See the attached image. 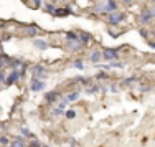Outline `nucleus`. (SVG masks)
I'll return each instance as SVG.
<instances>
[{
  "label": "nucleus",
  "mask_w": 155,
  "mask_h": 147,
  "mask_svg": "<svg viewBox=\"0 0 155 147\" xmlns=\"http://www.w3.org/2000/svg\"><path fill=\"white\" fill-rule=\"evenodd\" d=\"M27 147H41V142H40L38 139H30V144Z\"/></svg>",
  "instance_id": "5701e85b"
},
{
  "label": "nucleus",
  "mask_w": 155,
  "mask_h": 147,
  "mask_svg": "<svg viewBox=\"0 0 155 147\" xmlns=\"http://www.w3.org/2000/svg\"><path fill=\"white\" fill-rule=\"evenodd\" d=\"M110 68H124V63H119V61H112V63L109 65Z\"/></svg>",
  "instance_id": "c85d7f7f"
},
{
  "label": "nucleus",
  "mask_w": 155,
  "mask_h": 147,
  "mask_svg": "<svg viewBox=\"0 0 155 147\" xmlns=\"http://www.w3.org/2000/svg\"><path fill=\"white\" fill-rule=\"evenodd\" d=\"M0 53H2V42H0Z\"/></svg>",
  "instance_id": "79ce46f5"
},
{
  "label": "nucleus",
  "mask_w": 155,
  "mask_h": 147,
  "mask_svg": "<svg viewBox=\"0 0 155 147\" xmlns=\"http://www.w3.org/2000/svg\"><path fill=\"white\" fill-rule=\"evenodd\" d=\"M152 18H153V15H152V8H145L142 13H140V23L142 25H149L150 22H152Z\"/></svg>",
  "instance_id": "39448f33"
},
{
  "label": "nucleus",
  "mask_w": 155,
  "mask_h": 147,
  "mask_svg": "<svg viewBox=\"0 0 155 147\" xmlns=\"http://www.w3.org/2000/svg\"><path fill=\"white\" fill-rule=\"evenodd\" d=\"M78 35H79V40H81V43L83 45H87L89 42H93V35H91L89 32H78Z\"/></svg>",
  "instance_id": "9b49d317"
},
{
  "label": "nucleus",
  "mask_w": 155,
  "mask_h": 147,
  "mask_svg": "<svg viewBox=\"0 0 155 147\" xmlns=\"http://www.w3.org/2000/svg\"><path fill=\"white\" fill-rule=\"evenodd\" d=\"M69 142H71V147H78V142H76V139H71Z\"/></svg>",
  "instance_id": "e433bc0d"
},
{
  "label": "nucleus",
  "mask_w": 155,
  "mask_h": 147,
  "mask_svg": "<svg viewBox=\"0 0 155 147\" xmlns=\"http://www.w3.org/2000/svg\"><path fill=\"white\" fill-rule=\"evenodd\" d=\"M93 12H94V13H101V15H104V2L96 3V5L93 7Z\"/></svg>",
  "instance_id": "f3484780"
},
{
  "label": "nucleus",
  "mask_w": 155,
  "mask_h": 147,
  "mask_svg": "<svg viewBox=\"0 0 155 147\" xmlns=\"http://www.w3.org/2000/svg\"><path fill=\"white\" fill-rule=\"evenodd\" d=\"M102 60V51L101 50H93L89 53V61L93 65H99V61Z\"/></svg>",
  "instance_id": "6e6552de"
},
{
  "label": "nucleus",
  "mask_w": 155,
  "mask_h": 147,
  "mask_svg": "<svg viewBox=\"0 0 155 147\" xmlns=\"http://www.w3.org/2000/svg\"><path fill=\"white\" fill-rule=\"evenodd\" d=\"M117 12V2L116 0H109V2H104V15H109V13Z\"/></svg>",
  "instance_id": "0eeeda50"
},
{
  "label": "nucleus",
  "mask_w": 155,
  "mask_h": 147,
  "mask_svg": "<svg viewBox=\"0 0 155 147\" xmlns=\"http://www.w3.org/2000/svg\"><path fill=\"white\" fill-rule=\"evenodd\" d=\"M33 45H35V48L40 50V51H45V50L50 48L48 42H45V40H40V38H35V40H33Z\"/></svg>",
  "instance_id": "9d476101"
},
{
  "label": "nucleus",
  "mask_w": 155,
  "mask_h": 147,
  "mask_svg": "<svg viewBox=\"0 0 155 147\" xmlns=\"http://www.w3.org/2000/svg\"><path fill=\"white\" fill-rule=\"evenodd\" d=\"M64 116L68 117V119H74V117H76V111H74V109H66Z\"/></svg>",
  "instance_id": "a211bd4d"
},
{
  "label": "nucleus",
  "mask_w": 155,
  "mask_h": 147,
  "mask_svg": "<svg viewBox=\"0 0 155 147\" xmlns=\"http://www.w3.org/2000/svg\"><path fill=\"white\" fill-rule=\"evenodd\" d=\"M66 106H68V101H66V99H61V101H60V106H58V108L63 109V111H66Z\"/></svg>",
  "instance_id": "c756f323"
},
{
  "label": "nucleus",
  "mask_w": 155,
  "mask_h": 147,
  "mask_svg": "<svg viewBox=\"0 0 155 147\" xmlns=\"http://www.w3.org/2000/svg\"><path fill=\"white\" fill-rule=\"evenodd\" d=\"M107 18H106V22H107V25H110V27H119L120 23H124L125 20H127V13L124 12H114V13H109V15H106Z\"/></svg>",
  "instance_id": "f257e3e1"
},
{
  "label": "nucleus",
  "mask_w": 155,
  "mask_h": 147,
  "mask_svg": "<svg viewBox=\"0 0 155 147\" xmlns=\"http://www.w3.org/2000/svg\"><path fill=\"white\" fill-rule=\"evenodd\" d=\"M74 81H76V83H83V84H86V83H89V79H87V78H83V76H76Z\"/></svg>",
  "instance_id": "a878e982"
},
{
  "label": "nucleus",
  "mask_w": 155,
  "mask_h": 147,
  "mask_svg": "<svg viewBox=\"0 0 155 147\" xmlns=\"http://www.w3.org/2000/svg\"><path fill=\"white\" fill-rule=\"evenodd\" d=\"M31 2H33V7H35V8H40V7L43 5L41 0H31Z\"/></svg>",
  "instance_id": "7c9ffc66"
},
{
  "label": "nucleus",
  "mask_w": 155,
  "mask_h": 147,
  "mask_svg": "<svg viewBox=\"0 0 155 147\" xmlns=\"http://www.w3.org/2000/svg\"><path fill=\"white\" fill-rule=\"evenodd\" d=\"M139 35L142 36V38H145V40H147V38H149V36H150V32L147 30V28H143V27H142V28H140V30H139Z\"/></svg>",
  "instance_id": "aec40b11"
},
{
  "label": "nucleus",
  "mask_w": 155,
  "mask_h": 147,
  "mask_svg": "<svg viewBox=\"0 0 155 147\" xmlns=\"http://www.w3.org/2000/svg\"><path fill=\"white\" fill-rule=\"evenodd\" d=\"M150 89H152V88H150V86H145V88H140V91H142V93H147V91H150Z\"/></svg>",
  "instance_id": "f704fd0d"
},
{
  "label": "nucleus",
  "mask_w": 155,
  "mask_h": 147,
  "mask_svg": "<svg viewBox=\"0 0 155 147\" xmlns=\"http://www.w3.org/2000/svg\"><path fill=\"white\" fill-rule=\"evenodd\" d=\"M46 88V84L43 79H36V78H33L31 79V84H30V89L33 91V93H40V91H43Z\"/></svg>",
  "instance_id": "20e7f679"
},
{
  "label": "nucleus",
  "mask_w": 155,
  "mask_h": 147,
  "mask_svg": "<svg viewBox=\"0 0 155 147\" xmlns=\"http://www.w3.org/2000/svg\"><path fill=\"white\" fill-rule=\"evenodd\" d=\"M41 147H50V145H48V144H41Z\"/></svg>",
  "instance_id": "a19ab883"
},
{
  "label": "nucleus",
  "mask_w": 155,
  "mask_h": 147,
  "mask_svg": "<svg viewBox=\"0 0 155 147\" xmlns=\"http://www.w3.org/2000/svg\"><path fill=\"white\" fill-rule=\"evenodd\" d=\"M45 10H46V12H48V13H53V15H54V12H56V7H54V5H53V3H46V7H45Z\"/></svg>",
  "instance_id": "4be33fe9"
},
{
  "label": "nucleus",
  "mask_w": 155,
  "mask_h": 147,
  "mask_svg": "<svg viewBox=\"0 0 155 147\" xmlns=\"http://www.w3.org/2000/svg\"><path fill=\"white\" fill-rule=\"evenodd\" d=\"M99 89H101L99 86H91V88H87V94H94V93H97Z\"/></svg>",
  "instance_id": "bb28decb"
},
{
  "label": "nucleus",
  "mask_w": 155,
  "mask_h": 147,
  "mask_svg": "<svg viewBox=\"0 0 155 147\" xmlns=\"http://www.w3.org/2000/svg\"><path fill=\"white\" fill-rule=\"evenodd\" d=\"M20 132H21V137H23V135H25V137H27V139H35V135H33V132L30 131V129H28V127H20Z\"/></svg>",
  "instance_id": "dca6fc26"
},
{
  "label": "nucleus",
  "mask_w": 155,
  "mask_h": 147,
  "mask_svg": "<svg viewBox=\"0 0 155 147\" xmlns=\"http://www.w3.org/2000/svg\"><path fill=\"white\" fill-rule=\"evenodd\" d=\"M66 46H68V50L76 51V50H81L84 45L81 43V40H68V42H66Z\"/></svg>",
  "instance_id": "1a4fd4ad"
},
{
  "label": "nucleus",
  "mask_w": 155,
  "mask_h": 147,
  "mask_svg": "<svg viewBox=\"0 0 155 147\" xmlns=\"http://www.w3.org/2000/svg\"><path fill=\"white\" fill-rule=\"evenodd\" d=\"M79 96H81L79 91H73V93H69L68 96H66V101H68V102H74V101L79 99Z\"/></svg>",
  "instance_id": "2eb2a0df"
},
{
  "label": "nucleus",
  "mask_w": 155,
  "mask_h": 147,
  "mask_svg": "<svg viewBox=\"0 0 155 147\" xmlns=\"http://www.w3.org/2000/svg\"><path fill=\"white\" fill-rule=\"evenodd\" d=\"M64 35H66V38H68V40H79V35L74 33V32H66Z\"/></svg>",
  "instance_id": "6ab92c4d"
},
{
  "label": "nucleus",
  "mask_w": 155,
  "mask_h": 147,
  "mask_svg": "<svg viewBox=\"0 0 155 147\" xmlns=\"http://www.w3.org/2000/svg\"><path fill=\"white\" fill-rule=\"evenodd\" d=\"M122 2L125 3V5H132V3L135 2V0H122Z\"/></svg>",
  "instance_id": "c9c22d12"
},
{
  "label": "nucleus",
  "mask_w": 155,
  "mask_h": 147,
  "mask_svg": "<svg viewBox=\"0 0 155 147\" xmlns=\"http://www.w3.org/2000/svg\"><path fill=\"white\" fill-rule=\"evenodd\" d=\"M40 32V28L36 27V25H28L27 28H25V33H27L28 36H36Z\"/></svg>",
  "instance_id": "4468645a"
},
{
  "label": "nucleus",
  "mask_w": 155,
  "mask_h": 147,
  "mask_svg": "<svg viewBox=\"0 0 155 147\" xmlns=\"http://www.w3.org/2000/svg\"><path fill=\"white\" fill-rule=\"evenodd\" d=\"M110 91H112V93H117V86H114V84H110Z\"/></svg>",
  "instance_id": "4c0bfd02"
},
{
  "label": "nucleus",
  "mask_w": 155,
  "mask_h": 147,
  "mask_svg": "<svg viewBox=\"0 0 155 147\" xmlns=\"http://www.w3.org/2000/svg\"><path fill=\"white\" fill-rule=\"evenodd\" d=\"M18 79H20V75H18L17 69H12V71L8 73V76L5 78V84L7 86H12V84H15Z\"/></svg>",
  "instance_id": "423d86ee"
},
{
  "label": "nucleus",
  "mask_w": 155,
  "mask_h": 147,
  "mask_svg": "<svg viewBox=\"0 0 155 147\" xmlns=\"http://www.w3.org/2000/svg\"><path fill=\"white\" fill-rule=\"evenodd\" d=\"M152 35H155V28H153V32H152Z\"/></svg>",
  "instance_id": "37998d69"
},
{
  "label": "nucleus",
  "mask_w": 155,
  "mask_h": 147,
  "mask_svg": "<svg viewBox=\"0 0 155 147\" xmlns=\"http://www.w3.org/2000/svg\"><path fill=\"white\" fill-rule=\"evenodd\" d=\"M5 78H7V76L3 75V71L0 69V84H5Z\"/></svg>",
  "instance_id": "2f4dec72"
},
{
  "label": "nucleus",
  "mask_w": 155,
  "mask_h": 147,
  "mask_svg": "<svg viewBox=\"0 0 155 147\" xmlns=\"http://www.w3.org/2000/svg\"><path fill=\"white\" fill-rule=\"evenodd\" d=\"M152 15H153V18H155V7L152 8Z\"/></svg>",
  "instance_id": "ea45409f"
},
{
  "label": "nucleus",
  "mask_w": 155,
  "mask_h": 147,
  "mask_svg": "<svg viewBox=\"0 0 155 147\" xmlns=\"http://www.w3.org/2000/svg\"><path fill=\"white\" fill-rule=\"evenodd\" d=\"M73 65H74V68H78V69H83L84 68V63L81 60H74V63H73Z\"/></svg>",
  "instance_id": "cd10ccee"
},
{
  "label": "nucleus",
  "mask_w": 155,
  "mask_h": 147,
  "mask_svg": "<svg viewBox=\"0 0 155 147\" xmlns=\"http://www.w3.org/2000/svg\"><path fill=\"white\" fill-rule=\"evenodd\" d=\"M104 2H109V0H104Z\"/></svg>",
  "instance_id": "c03bdc74"
},
{
  "label": "nucleus",
  "mask_w": 155,
  "mask_h": 147,
  "mask_svg": "<svg viewBox=\"0 0 155 147\" xmlns=\"http://www.w3.org/2000/svg\"><path fill=\"white\" fill-rule=\"evenodd\" d=\"M134 81H135V76H130V78H125L122 81V84H124V86H129V84H132Z\"/></svg>",
  "instance_id": "393cba45"
},
{
  "label": "nucleus",
  "mask_w": 155,
  "mask_h": 147,
  "mask_svg": "<svg viewBox=\"0 0 155 147\" xmlns=\"http://www.w3.org/2000/svg\"><path fill=\"white\" fill-rule=\"evenodd\" d=\"M63 114H64V111L60 109V108H54L53 111H51V116H53V117H58V116H63Z\"/></svg>",
  "instance_id": "412c9836"
},
{
  "label": "nucleus",
  "mask_w": 155,
  "mask_h": 147,
  "mask_svg": "<svg viewBox=\"0 0 155 147\" xmlns=\"http://www.w3.org/2000/svg\"><path fill=\"white\" fill-rule=\"evenodd\" d=\"M149 46H150L152 50H155V42H150V43H149Z\"/></svg>",
  "instance_id": "58836bf2"
},
{
  "label": "nucleus",
  "mask_w": 155,
  "mask_h": 147,
  "mask_svg": "<svg viewBox=\"0 0 155 147\" xmlns=\"http://www.w3.org/2000/svg\"><path fill=\"white\" fill-rule=\"evenodd\" d=\"M102 51V60H106V61H117L119 60V50H114V48H104V50H101Z\"/></svg>",
  "instance_id": "f03ea898"
},
{
  "label": "nucleus",
  "mask_w": 155,
  "mask_h": 147,
  "mask_svg": "<svg viewBox=\"0 0 155 147\" xmlns=\"http://www.w3.org/2000/svg\"><path fill=\"white\" fill-rule=\"evenodd\" d=\"M109 35H110V36H112V38H117V36H119V35H120V33H116V32H114V30H112V28H110V30H109Z\"/></svg>",
  "instance_id": "473e14b6"
},
{
  "label": "nucleus",
  "mask_w": 155,
  "mask_h": 147,
  "mask_svg": "<svg viewBox=\"0 0 155 147\" xmlns=\"http://www.w3.org/2000/svg\"><path fill=\"white\" fill-rule=\"evenodd\" d=\"M60 96H61V94L58 93V91H51V93H46L45 99H46V102H56Z\"/></svg>",
  "instance_id": "ddd939ff"
},
{
  "label": "nucleus",
  "mask_w": 155,
  "mask_h": 147,
  "mask_svg": "<svg viewBox=\"0 0 155 147\" xmlns=\"http://www.w3.org/2000/svg\"><path fill=\"white\" fill-rule=\"evenodd\" d=\"M31 71H33V78H36V79L46 78V68L43 65H35L31 68Z\"/></svg>",
  "instance_id": "7ed1b4c3"
},
{
  "label": "nucleus",
  "mask_w": 155,
  "mask_h": 147,
  "mask_svg": "<svg viewBox=\"0 0 155 147\" xmlns=\"http://www.w3.org/2000/svg\"><path fill=\"white\" fill-rule=\"evenodd\" d=\"M96 78H97V79H106V78H107V75H106V73H99Z\"/></svg>",
  "instance_id": "72a5a7b5"
},
{
  "label": "nucleus",
  "mask_w": 155,
  "mask_h": 147,
  "mask_svg": "<svg viewBox=\"0 0 155 147\" xmlns=\"http://www.w3.org/2000/svg\"><path fill=\"white\" fill-rule=\"evenodd\" d=\"M0 144L8 147V145H10V139H8V135H2V137H0Z\"/></svg>",
  "instance_id": "b1692460"
},
{
  "label": "nucleus",
  "mask_w": 155,
  "mask_h": 147,
  "mask_svg": "<svg viewBox=\"0 0 155 147\" xmlns=\"http://www.w3.org/2000/svg\"><path fill=\"white\" fill-rule=\"evenodd\" d=\"M8 147H27V145H25L23 137H21V135H17L15 139H12V141H10V145Z\"/></svg>",
  "instance_id": "f8f14e48"
},
{
  "label": "nucleus",
  "mask_w": 155,
  "mask_h": 147,
  "mask_svg": "<svg viewBox=\"0 0 155 147\" xmlns=\"http://www.w3.org/2000/svg\"><path fill=\"white\" fill-rule=\"evenodd\" d=\"M153 2H155V0H153Z\"/></svg>",
  "instance_id": "a18cd8bd"
}]
</instances>
